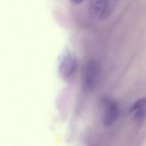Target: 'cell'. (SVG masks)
Returning a JSON list of instances; mask_svg holds the SVG:
<instances>
[{"mask_svg":"<svg viewBox=\"0 0 146 146\" xmlns=\"http://www.w3.org/2000/svg\"><path fill=\"white\" fill-rule=\"evenodd\" d=\"M116 3V0H90L88 12L94 18L104 21L111 15Z\"/></svg>","mask_w":146,"mask_h":146,"instance_id":"obj_1","label":"cell"},{"mask_svg":"<svg viewBox=\"0 0 146 146\" xmlns=\"http://www.w3.org/2000/svg\"><path fill=\"white\" fill-rule=\"evenodd\" d=\"M77 67L76 56L69 51H65L61 56L58 64V71L60 76L67 80L72 78L76 72Z\"/></svg>","mask_w":146,"mask_h":146,"instance_id":"obj_2","label":"cell"},{"mask_svg":"<svg viewBox=\"0 0 146 146\" xmlns=\"http://www.w3.org/2000/svg\"><path fill=\"white\" fill-rule=\"evenodd\" d=\"M100 72V66L95 60H90L86 64L84 69V82L86 87L92 88L98 80Z\"/></svg>","mask_w":146,"mask_h":146,"instance_id":"obj_3","label":"cell"},{"mask_svg":"<svg viewBox=\"0 0 146 146\" xmlns=\"http://www.w3.org/2000/svg\"><path fill=\"white\" fill-rule=\"evenodd\" d=\"M131 111L136 122L137 124L142 123L146 116V98L137 100L132 106Z\"/></svg>","mask_w":146,"mask_h":146,"instance_id":"obj_4","label":"cell"},{"mask_svg":"<svg viewBox=\"0 0 146 146\" xmlns=\"http://www.w3.org/2000/svg\"><path fill=\"white\" fill-rule=\"evenodd\" d=\"M117 106L116 103L112 101H108L107 103L106 112L104 117V123L106 125L112 124L117 116Z\"/></svg>","mask_w":146,"mask_h":146,"instance_id":"obj_5","label":"cell"},{"mask_svg":"<svg viewBox=\"0 0 146 146\" xmlns=\"http://www.w3.org/2000/svg\"><path fill=\"white\" fill-rule=\"evenodd\" d=\"M85 0H70V1L75 5H79L83 3Z\"/></svg>","mask_w":146,"mask_h":146,"instance_id":"obj_6","label":"cell"}]
</instances>
